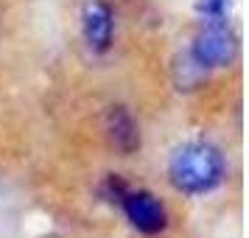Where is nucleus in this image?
Returning <instances> with one entry per match:
<instances>
[{"label":"nucleus","mask_w":249,"mask_h":238,"mask_svg":"<svg viewBox=\"0 0 249 238\" xmlns=\"http://www.w3.org/2000/svg\"><path fill=\"white\" fill-rule=\"evenodd\" d=\"M168 180L179 193L202 196L215 191L224 180V157L210 143H185L168 163Z\"/></svg>","instance_id":"obj_1"},{"label":"nucleus","mask_w":249,"mask_h":238,"mask_svg":"<svg viewBox=\"0 0 249 238\" xmlns=\"http://www.w3.org/2000/svg\"><path fill=\"white\" fill-rule=\"evenodd\" d=\"M191 56L202 65V68H227L232 65L238 56V39L230 31L227 20H204L199 34L193 37Z\"/></svg>","instance_id":"obj_2"},{"label":"nucleus","mask_w":249,"mask_h":238,"mask_svg":"<svg viewBox=\"0 0 249 238\" xmlns=\"http://www.w3.org/2000/svg\"><path fill=\"white\" fill-rule=\"evenodd\" d=\"M121 207H124L129 224L143 236H157L168 224V213H165L162 202L148 191H126Z\"/></svg>","instance_id":"obj_3"},{"label":"nucleus","mask_w":249,"mask_h":238,"mask_svg":"<svg viewBox=\"0 0 249 238\" xmlns=\"http://www.w3.org/2000/svg\"><path fill=\"white\" fill-rule=\"evenodd\" d=\"M81 31H84V39H87L92 54H107L109 45H112V37H115L112 6L104 3V0L87 3L84 14H81Z\"/></svg>","instance_id":"obj_4"},{"label":"nucleus","mask_w":249,"mask_h":238,"mask_svg":"<svg viewBox=\"0 0 249 238\" xmlns=\"http://www.w3.org/2000/svg\"><path fill=\"white\" fill-rule=\"evenodd\" d=\"M104 129L107 137L121 154H135L140 148V129H137L135 115L129 112L126 107H109L107 118H104Z\"/></svg>","instance_id":"obj_5"},{"label":"nucleus","mask_w":249,"mask_h":238,"mask_svg":"<svg viewBox=\"0 0 249 238\" xmlns=\"http://www.w3.org/2000/svg\"><path fill=\"white\" fill-rule=\"evenodd\" d=\"M174 76H177V84H179V90H193V87H199L207 76V68H202L196 59L188 54L185 59L177 62V68H174Z\"/></svg>","instance_id":"obj_6"},{"label":"nucleus","mask_w":249,"mask_h":238,"mask_svg":"<svg viewBox=\"0 0 249 238\" xmlns=\"http://www.w3.org/2000/svg\"><path fill=\"white\" fill-rule=\"evenodd\" d=\"M227 6H230V0H196V12L204 20H224Z\"/></svg>","instance_id":"obj_7"}]
</instances>
